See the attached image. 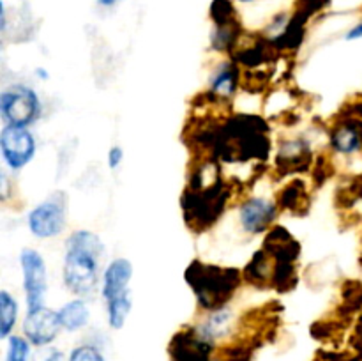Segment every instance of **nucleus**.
Masks as SVG:
<instances>
[{
    "instance_id": "f257e3e1",
    "label": "nucleus",
    "mask_w": 362,
    "mask_h": 361,
    "mask_svg": "<svg viewBox=\"0 0 362 361\" xmlns=\"http://www.w3.org/2000/svg\"><path fill=\"white\" fill-rule=\"evenodd\" d=\"M105 255V244L90 230H74L66 241L62 280L76 296L94 292L99 285V262Z\"/></svg>"
},
{
    "instance_id": "f03ea898",
    "label": "nucleus",
    "mask_w": 362,
    "mask_h": 361,
    "mask_svg": "<svg viewBox=\"0 0 362 361\" xmlns=\"http://www.w3.org/2000/svg\"><path fill=\"white\" fill-rule=\"evenodd\" d=\"M184 276L193 289L198 304L207 311L225 308L244 278L239 269L219 268L200 260L191 262Z\"/></svg>"
},
{
    "instance_id": "7ed1b4c3",
    "label": "nucleus",
    "mask_w": 362,
    "mask_h": 361,
    "mask_svg": "<svg viewBox=\"0 0 362 361\" xmlns=\"http://www.w3.org/2000/svg\"><path fill=\"white\" fill-rule=\"evenodd\" d=\"M228 193L223 180L205 188H189L182 197V212L191 229L204 230L214 225L216 219L225 211Z\"/></svg>"
},
{
    "instance_id": "20e7f679",
    "label": "nucleus",
    "mask_w": 362,
    "mask_h": 361,
    "mask_svg": "<svg viewBox=\"0 0 362 361\" xmlns=\"http://www.w3.org/2000/svg\"><path fill=\"white\" fill-rule=\"evenodd\" d=\"M37 92L23 84H13L0 94V117L6 126L28 127L41 117Z\"/></svg>"
},
{
    "instance_id": "39448f33",
    "label": "nucleus",
    "mask_w": 362,
    "mask_h": 361,
    "mask_svg": "<svg viewBox=\"0 0 362 361\" xmlns=\"http://www.w3.org/2000/svg\"><path fill=\"white\" fill-rule=\"evenodd\" d=\"M27 222L30 232L39 239L60 236L67 225V197L62 191L49 195L28 212Z\"/></svg>"
},
{
    "instance_id": "423d86ee",
    "label": "nucleus",
    "mask_w": 362,
    "mask_h": 361,
    "mask_svg": "<svg viewBox=\"0 0 362 361\" xmlns=\"http://www.w3.org/2000/svg\"><path fill=\"white\" fill-rule=\"evenodd\" d=\"M20 265L27 310H39L45 306V297L48 292V273H46L45 258L34 248H25L20 253Z\"/></svg>"
},
{
    "instance_id": "0eeeda50",
    "label": "nucleus",
    "mask_w": 362,
    "mask_h": 361,
    "mask_svg": "<svg viewBox=\"0 0 362 361\" xmlns=\"http://www.w3.org/2000/svg\"><path fill=\"white\" fill-rule=\"evenodd\" d=\"M0 151L11 170L25 168L35 156V138L28 127L4 126L0 133Z\"/></svg>"
},
{
    "instance_id": "6e6552de",
    "label": "nucleus",
    "mask_w": 362,
    "mask_h": 361,
    "mask_svg": "<svg viewBox=\"0 0 362 361\" xmlns=\"http://www.w3.org/2000/svg\"><path fill=\"white\" fill-rule=\"evenodd\" d=\"M62 329L59 311L42 306L39 310L27 311L23 321V336L35 347H46L57 338Z\"/></svg>"
},
{
    "instance_id": "1a4fd4ad",
    "label": "nucleus",
    "mask_w": 362,
    "mask_h": 361,
    "mask_svg": "<svg viewBox=\"0 0 362 361\" xmlns=\"http://www.w3.org/2000/svg\"><path fill=\"white\" fill-rule=\"evenodd\" d=\"M278 216V205L264 197H250L239 209V219L247 234L269 230Z\"/></svg>"
},
{
    "instance_id": "9d476101",
    "label": "nucleus",
    "mask_w": 362,
    "mask_h": 361,
    "mask_svg": "<svg viewBox=\"0 0 362 361\" xmlns=\"http://www.w3.org/2000/svg\"><path fill=\"white\" fill-rule=\"evenodd\" d=\"M131 278H133V264H131V260L119 257L110 262L106 265L105 273H103V299L110 301L113 297L129 292Z\"/></svg>"
},
{
    "instance_id": "9b49d317",
    "label": "nucleus",
    "mask_w": 362,
    "mask_h": 361,
    "mask_svg": "<svg viewBox=\"0 0 362 361\" xmlns=\"http://www.w3.org/2000/svg\"><path fill=\"white\" fill-rule=\"evenodd\" d=\"M233 311L228 306L219 308V310L209 311L207 317L193 329L198 338L207 343H216L218 340L226 338L233 329Z\"/></svg>"
},
{
    "instance_id": "f8f14e48",
    "label": "nucleus",
    "mask_w": 362,
    "mask_h": 361,
    "mask_svg": "<svg viewBox=\"0 0 362 361\" xmlns=\"http://www.w3.org/2000/svg\"><path fill=\"white\" fill-rule=\"evenodd\" d=\"M332 149L339 154H356L362 149V119H346L336 124L331 134Z\"/></svg>"
},
{
    "instance_id": "ddd939ff",
    "label": "nucleus",
    "mask_w": 362,
    "mask_h": 361,
    "mask_svg": "<svg viewBox=\"0 0 362 361\" xmlns=\"http://www.w3.org/2000/svg\"><path fill=\"white\" fill-rule=\"evenodd\" d=\"M239 67L232 62L219 64L209 80V96L214 99H228L235 94L239 87Z\"/></svg>"
},
{
    "instance_id": "4468645a",
    "label": "nucleus",
    "mask_w": 362,
    "mask_h": 361,
    "mask_svg": "<svg viewBox=\"0 0 362 361\" xmlns=\"http://www.w3.org/2000/svg\"><path fill=\"white\" fill-rule=\"evenodd\" d=\"M60 326L66 331H80L81 328L88 324L90 319V308L81 297L69 301L59 310Z\"/></svg>"
},
{
    "instance_id": "2eb2a0df",
    "label": "nucleus",
    "mask_w": 362,
    "mask_h": 361,
    "mask_svg": "<svg viewBox=\"0 0 362 361\" xmlns=\"http://www.w3.org/2000/svg\"><path fill=\"white\" fill-rule=\"evenodd\" d=\"M272 271H274V260L271 262V255L265 250H260L253 255L243 275L247 282L257 283V285H269L272 280Z\"/></svg>"
},
{
    "instance_id": "dca6fc26",
    "label": "nucleus",
    "mask_w": 362,
    "mask_h": 361,
    "mask_svg": "<svg viewBox=\"0 0 362 361\" xmlns=\"http://www.w3.org/2000/svg\"><path fill=\"white\" fill-rule=\"evenodd\" d=\"M240 27L239 20L228 21V23L216 25L214 32L211 35V45L216 52H230L233 46L237 45V41L240 39Z\"/></svg>"
},
{
    "instance_id": "f3484780",
    "label": "nucleus",
    "mask_w": 362,
    "mask_h": 361,
    "mask_svg": "<svg viewBox=\"0 0 362 361\" xmlns=\"http://www.w3.org/2000/svg\"><path fill=\"white\" fill-rule=\"evenodd\" d=\"M131 306H133L131 290L129 292L122 294V296H117L113 297V299L106 301V315H108L110 328L122 329L131 314Z\"/></svg>"
},
{
    "instance_id": "a211bd4d",
    "label": "nucleus",
    "mask_w": 362,
    "mask_h": 361,
    "mask_svg": "<svg viewBox=\"0 0 362 361\" xmlns=\"http://www.w3.org/2000/svg\"><path fill=\"white\" fill-rule=\"evenodd\" d=\"M18 321V301L7 290L0 292V336L9 338Z\"/></svg>"
},
{
    "instance_id": "6ab92c4d",
    "label": "nucleus",
    "mask_w": 362,
    "mask_h": 361,
    "mask_svg": "<svg viewBox=\"0 0 362 361\" xmlns=\"http://www.w3.org/2000/svg\"><path fill=\"white\" fill-rule=\"evenodd\" d=\"M283 159L285 166H304L310 159V149H308L306 142L303 140H293L286 142L279 151V161Z\"/></svg>"
},
{
    "instance_id": "aec40b11",
    "label": "nucleus",
    "mask_w": 362,
    "mask_h": 361,
    "mask_svg": "<svg viewBox=\"0 0 362 361\" xmlns=\"http://www.w3.org/2000/svg\"><path fill=\"white\" fill-rule=\"evenodd\" d=\"M30 357V342L25 336L11 335L7 338L6 361H28Z\"/></svg>"
},
{
    "instance_id": "412c9836",
    "label": "nucleus",
    "mask_w": 362,
    "mask_h": 361,
    "mask_svg": "<svg viewBox=\"0 0 362 361\" xmlns=\"http://www.w3.org/2000/svg\"><path fill=\"white\" fill-rule=\"evenodd\" d=\"M211 18L214 21V25H223L237 20L235 7H233V4L230 0H212Z\"/></svg>"
},
{
    "instance_id": "4be33fe9",
    "label": "nucleus",
    "mask_w": 362,
    "mask_h": 361,
    "mask_svg": "<svg viewBox=\"0 0 362 361\" xmlns=\"http://www.w3.org/2000/svg\"><path fill=\"white\" fill-rule=\"evenodd\" d=\"M67 361H106V360L98 347L90 345V343H83V345H78L71 350Z\"/></svg>"
},
{
    "instance_id": "5701e85b",
    "label": "nucleus",
    "mask_w": 362,
    "mask_h": 361,
    "mask_svg": "<svg viewBox=\"0 0 362 361\" xmlns=\"http://www.w3.org/2000/svg\"><path fill=\"white\" fill-rule=\"evenodd\" d=\"M304 197V190L300 184L293 183L290 184V186L285 188V191H281V197H279V204H281V207H286V209H292V211H296V207L299 205V198Z\"/></svg>"
},
{
    "instance_id": "b1692460",
    "label": "nucleus",
    "mask_w": 362,
    "mask_h": 361,
    "mask_svg": "<svg viewBox=\"0 0 362 361\" xmlns=\"http://www.w3.org/2000/svg\"><path fill=\"white\" fill-rule=\"evenodd\" d=\"M32 361H66V356H64L62 350L46 345V347H39V350L34 354Z\"/></svg>"
},
{
    "instance_id": "393cba45",
    "label": "nucleus",
    "mask_w": 362,
    "mask_h": 361,
    "mask_svg": "<svg viewBox=\"0 0 362 361\" xmlns=\"http://www.w3.org/2000/svg\"><path fill=\"white\" fill-rule=\"evenodd\" d=\"M122 159H124L122 147H119V145H113L108 152V166L112 170H117L120 166V163H122Z\"/></svg>"
},
{
    "instance_id": "a878e982",
    "label": "nucleus",
    "mask_w": 362,
    "mask_h": 361,
    "mask_svg": "<svg viewBox=\"0 0 362 361\" xmlns=\"http://www.w3.org/2000/svg\"><path fill=\"white\" fill-rule=\"evenodd\" d=\"M361 38H362V21H361V23L354 25V27L350 28V30L346 32V35H345L346 41H356V39H361Z\"/></svg>"
},
{
    "instance_id": "bb28decb",
    "label": "nucleus",
    "mask_w": 362,
    "mask_h": 361,
    "mask_svg": "<svg viewBox=\"0 0 362 361\" xmlns=\"http://www.w3.org/2000/svg\"><path fill=\"white\" fill-rule=\"evenodd\" d=\"M99 4H101V6H105V7H110V6H113V4H117L119 2V0H98Z\"/></svg>"
},
{
    "instance_id": "cd10ccee",
    "label": "nucleus",
    "mask_w": 362,
    "mask_h": 361,
    "mask_svg": "<svg viewBox=\"0 0 362 361\" xmlns=\"http://www.w3.org/2000/svg\"><path fill=\"white\" fill-rule=\"evenodd\" d=\"M35 74H37L39 78H45V80H48V78H49V74L46 73V69H37V71H35Z\"/></svg>"
},
{
    "instance_id": "c85d7f7f",
    "label": "nucleus",
    "mask_w": 362,
    "mask_h": 361,
    "mask_svg": "<svg viewBox=\"0 0 362 361\" xmlns=\"http://www.w3.org/2000/svg\"><path fill=\"white\" fill-rule=\"evenodd\" d=\"M239 2H244V4H247V2H255V0H239Z\"/></svg>"
}]
</instances>
